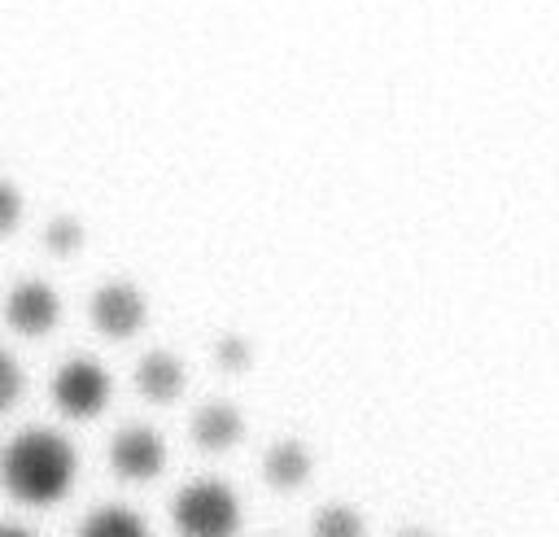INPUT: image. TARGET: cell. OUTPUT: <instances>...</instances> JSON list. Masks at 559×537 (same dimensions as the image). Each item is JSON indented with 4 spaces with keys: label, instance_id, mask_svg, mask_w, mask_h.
Here are the masks:
<instances>
[{
    "label": "cell",
    "instance_id": "obj_15",
    "mask_svg": "<svg viewBox=\"0 0 559 537\" xmlns=\"http://www.w3.org/2000/svg\"><path fill=\"white\" fill-rule=\"evenodd\" d=\"M218 358H223L227 367H245V362H249V345H240V341H223Z\"/></svg>",
    "mask_w": 559,
    "mask_h": 537
},
{
    "label": "cell",
    "instance_id": "obj_14",
    "mask_svg": "<svg viewBox=\"0 0 559 537\" xmlns=\"http://www.w3.org/2000/svg\"><path fill=\"white\" fill-rule=\"evenodd\" d=\"M17 218H22V196H17L9 183H0V236H4V231H13V227H17Z\"/></svg>",
    "mask_w": 559,
    "mask_h": 537
},
{
    "label": "cell",
    "instance_id": "obj_4",
    "mask_svg": "<svg viewBox=\"0 0 559 537\" xmlns=\"http://www.w3.org/2000/svg\"><path fill=\"white\" fill-rule=\"evenodd\" d=\"M109 467L122 476V480H153L162 467H166V445L153 428H122L114 441H109Z\"/></svg>",
    "mask_w": 559,
    "mask_h": 537
},
{
    "label": "cell",
    "instance_id": "obj_13",
    "mask_svg": "<svg viewBox=\"0 0 559 537\" xmlns=\"http://www.w3.org/2000/svg\"><path fill=\"white\" fill-rule=\"evenodd\" d=\"M79 244H83V227H79L74 218L48 223V249H52V253H74Z\"/></svg>",
    "mask_w": 559,
    "mask_h": 537
},
{
    "label": "cell",
    "instance_id": "obj_3",
    "mask_svg": "<svg viewBox=\"0 0 559 537\" xmlns=\"http://www.w3.org/2000/svg\"><path fill=\"white\" fill-rule=\"evenodd\" d=\"M52 402L66 419H92L109 402V371L92 358H70L52 375Z\"/></svg>",
    "mask_w": 559,
    "mask_h": 537
},
{
    "label": "cell",
    "instance_id": "obj_11",
    "mask_svg": "<svg viewBox=\"0 0 559 537\" xmlns=\"http://www.w3.org/2000/svg\"><path fill=\"white\" fill-rule=\"evenodd\" d=\"M310 533H314V537H367V528H362V515H358L354 506H345V502H332V506H323V511L314 515Z\"/></svg>",
    "mask_w": 559,
    "mask_h": 537
},
{
    "label": "cell",
    "instance_id": "obj_6",
    "mask_svg": "<svg viewBox=\"0 0 559 537\" xmlns=\"http://www.w3.org/2000/svg\"><path fill=\"white\" fill-rule=\"evenodd\" d=\"M144 314H148V306H144L140 288H131V284H105V288L92 297V323H96L105 336H114V341L135 336V332L144 327Z\"/></svg>",
    "mask_w": 559,
    "mask_h": 537
},
{
    "label": "cell",
    "instance_id": "obj_7",
    "mask_svg": "<svg viewBox=\"0 0 559 537\" xmlns=\"http://www.w3.org/2000/svg\"><path fill=\"white\" fill-rule=\"evenodd\" d=\"M135 389L148 397V402H175L183 393V362L166 349H153L140 358L135 367Z\"/></svg>",
    "mask_w": 559,
    "mask_h": 537
},
{
    "label": "cell",
    "instance_id": "obj_12",
    "mask_svg": "<svg viewBox=\"0 0 559 537\" xmlns=\"http://www.w3.org/2000/svg\"><path fill=\"white\" fill-rule=\"evenodd\" d=\"M22 389H26V375H22V367H17V358L0 349V415H9V410L17 406V397H22Z\"/></svg>",
    "mask_w": 559,
    "mask_h": 537
},
{
    "label": "cell",
    "instance_id": "obj_9",
    "mask_svg": "<svg viewBox=\"0 0 559 537\" xmlns=\"http://www.w3.org/2000/svg\"><path fill=\"white\" fill-rule=\"evenodd\" d=\"M262 472H266V480H271L275 489H297V485L310 476V454H306V445H297V441H280V445L266 450Z\"/></svg>",
    "mask_w": 559,
    "mask_h": 537
},
{
    "label": "cell",
    "instance_id": "obj_16",
    "mask_svg": "<svg viewBox=\"0 0 559 537\" xmlns=\"http://www.w3.org/2000/svg\"><path fill=\"white\" fill-rule=\"evenodd\" d=\"M0 537H31L26 528H13V524H0Z\"/></svg>",
    "mask_w": 559,
    "mask_h": 537
},
{
    "label": "cell",
    "instance_id": "obj_10",
    "mask_svg": "<svg viewBox=\"0 0 559 537\" xmlns=\"http://www.w3.org/2000/svg\"><path fill=\"white\" fill-rule=\"evenodd\" d=\"M79 537H148V524L131 506H96L79 524Z\"/></svg>",
    "mask_w": 559,
    "mask_h": 537
},
{
    "label": "cell",
    "instance_id": "obj_1",
    "mask_svg": "<svg viewBox=\"0 0 559 537\" xmlns=\"http://www.w3.org/2000/svg\"><path fill=\"white\" fill-rule=\"evenodd\" d=\"M79 472L74 445L52 428H26L0 450V485L22 506H52L70 493Z\"/></svg>",
    "mask_w": 559,
    "mask_h": 537
},
{
    "label": "cell",
    "instance_id": "obj_8",
    "mask_svg": "<svg viewBox=\"0 0 559 537\" xmlns=\"http://www.w3.org/2000/svg\"><path fill=\"white\" fill-rule=\"evenodd\" d=\"M240 410L236 406H227V402H210V406H201L197 410V419H192V441L201 445V450H227V445H236L240 441Z\"/></svg>",
    "mask_w": 559,
    "mask_h": 537
},
{
    "label": "cell",
    "instance_id": "obj_17",
    "mask_svg": "<svg viewBox=\"0 0 559 537\" xmlns=\"http://www.w3.org/2000/svg\"><path fill=\"white\" fill-rule=\"evenodd\" d=\"M402 537H428V533H419V528H411V533H402Z\"/></svg>",
    "mask_w": 559,
    "mask_h": 537
},
{
    "label": "cell",
    "instance_id": "obj_5",
    "mask_svg": "<svg viewBox=\"0 0 559 537\" xmlns=\"http://www.w3.org/2000/svg\"><path fill=\"white\" fill-rule=\"evenodd\" d=\"M4 319H9V327L22 332V336H44V332H52L57 319H61V297H57L48 284L26 279V284H17V288L9 293Z\"/></svg>",
    "mask_w": 559,
    "mask_h": 537
},
{
    "label": "cell",
    "instance_id": "obj_2",
    "mask_svg": "<svg viewBox=\"0 0 559 537\" xmlns=\"http://www.w3.org/2000/svg\"><path fill=\"white\" fill-rule=\"evenodd\" d=\"M170 520H175L179 537H236L240 502L223 480H192L175 493Z\"/></svg>",
    "mask_w": 559,
    "mask_h": 537
}]
</instances>
